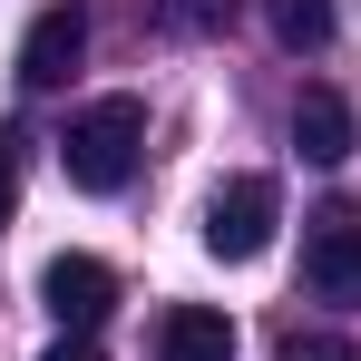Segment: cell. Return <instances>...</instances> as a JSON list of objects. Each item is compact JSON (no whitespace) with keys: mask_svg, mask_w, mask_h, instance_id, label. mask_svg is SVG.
<instances>
[{"mask_svg":"<svg viewBox=\"0 0 361 361\" xmlns=\"http://www.w3.org/2000/svg\"><path fill=\"white\" fill-rule=\"evenodd\" d=\"M137 157H147V98H88L78 118H68V137H59V166H68V185H88V195H118L127 176H137Z\"/></svg>","mask_w":361,"mask_h":361,"instance_id":"cell-1","label":"cell"},{"mask_svg":"<svg viewBox=\"0 0 361 361\" xmlns=\"http://www.w3.org/2000/svg\"><path fill=\"white\" fill-rule=\"evenodd\" d=\"M274 225H283L274 176H225L205 195V254H215V264H254V254L274 244Z\"/></svg>","mask_w":361,"mask_h":361,"instance_id":"cell-2","label":"cell"},{"mask_svg":"<svg viewBox=\"0 0 361 361\" xmlns=\"http://www.w3.org/2000/svg\"><path fill=\"white\" fill-rule=\"evenodd\" d=\"M39 302H49V322H59V332H98V322L118 312V274H108L98 254H49Z\"/></svg>","mask_w":361,"mask_h":361,"instance_id":"cell-3","label":"cell"},{"mask_svg":"<svg viewBox=\"0 0 361 361\" xmlns=\"http://www.w3.org/2000/svg\"><path fill=\"white\" fill-rule=\"evenodd\" d=\"M302 274L322 302H361V215L352 205H322L302 225Z\"/></svg>","mask_w":361,"mask_h":361,"instance_id":"cell-4","label":"cell"},{"mask_svg":"<svg viewBox=\"0 0 361 361\" xmlns=\"http://www.w3.org/2000/svg\"><path fill=\"white\" fill-rule=\"evenodd\" d=\"M78 59H88V20H78L68 0H49V10L30 20V39H20V88H59Z\"/></svg>","mask_w":361,"mask_h":361,"instance_id":"cell-5","label":"cell"},{"mask_svg":"<svg viewBox=\"0 0 361 361\" xmlns=\"http://www.w3.org/2000/svg\"><path fill=\"white\" fill-rule=\"evenodd\" d=\"M157 361H235V322L215 302H176L157 322Z\"/></svg>","mask_w":361,"mask_h":361,"instance_id":"cell-6","label":"cell"},{"mask_svg":"<svg viewBox=\"0 0 361 361\" xmlns=\"http://www.w3.org/2000/svg\"><path fill=\"white\" fill-rule=\"evenodd\" d=\"M293 147L312 157V166H342V157H352V108H342L332 88H302V108H293Z\"/></svg>","mask_w":361,"mask_h":361,"instance_id":"cell-7","label":"cell"},{"mask_svg":"<svg viewBox=\"0 0 361 361\" xmlns=\"http://www.w3.org/2000/svg\"><path fill=\"white\" fill-rule=\"evenodd\" d=\"M264 30L283 49H322L332 39V0H264Z\"/></svg>","mask_w":361,"mask_h":361,"instance_id":"cell-8","label":"cell"},{"mask_svg":"<svg viewBox=\"0 0 361 361\" xmlns=\"http://www.w3.org/2000/svg\"><path fill=\"white\" fill-rule=\"evenodd\" d=\"M274 352H283V361H361L352 342H342V332H302V322L283 332V342H274Z\"/></svg>","mask_w":361,"mask_h":361,"instance_id":"cell-9","label":"cell"},{"mask_svg":"<svg viewBox=\"0 0 361 361\" xmlns=\"http://www.w3.org/2000/svg\"><path fill=\"white\" fill-rule=\"evenodd\" d=\"M10 215H20V137L0 127V225H10Z\"/></svg>","mask_w":361,"mask_h":361,"instance_id":"cell-10","label":"cell"},{"mask_svg":"<svg viewBox=\"0 0 361 361\" xmlns=\"http://www.w3.org/2000/svg\"><path fill=\"white\" fill-rule=\"evenodd\" d=\"M39 361H98V342H88V332H59V342H49Z\"/></svg>","mask_w":361,"mask_h":361,"instance_id":"cell-11","label":"cell"}]
</instances>
